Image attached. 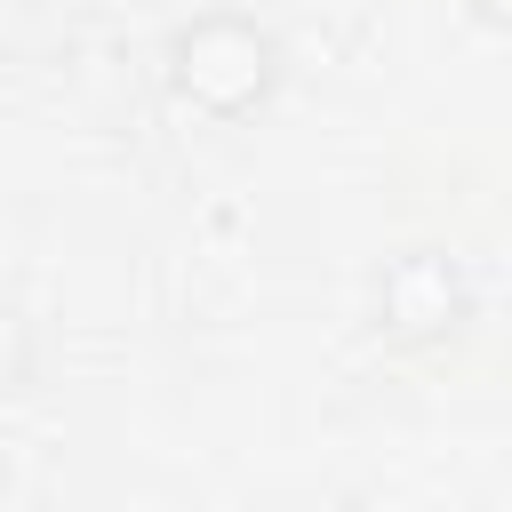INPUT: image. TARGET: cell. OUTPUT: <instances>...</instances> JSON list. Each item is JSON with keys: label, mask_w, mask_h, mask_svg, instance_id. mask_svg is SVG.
<instances>
[{"label": "cell", "mask_w": 512, "mask_h": 512, "mask_svg": "<svg viewBox=\"0 0 512 512\" xmlns=\"http://www.w3.org/2000/svg\"><path fill=\"white\" fill-rule=\"evenodd\" d=\"M464 272L440 256V248H408L376 272V328L400 336V344H432V336H456L464 320Z\"/></svg>", "instance_id": "obj_2"}, {"label": "cell", "mask_w": 512, "mask_h": 512, "mask_svg": "<svg viewBox=\"0 0 512 512\" xmlns=\"http://www.w3.org/2000/svg\"><path fill=\"white\" fill-rule=\"evenodd\" d=\"M32 376V320L16 304H0V392H16Z\"/></svg>", "instance_id": "obj_3"}, {"label": "cell", "mask_w": 512, "mask_h": 512, "mask_svg": "<svg viewBox=\"0 0 512 512\" xmlns=\"http://www.w3.org/2000/svg\"><path fill=\"white\" fill-rule=\"evenodd\" d=\"M272 72H280V48H272V32L248 24V16H192V24H176V40H168V80H176V96L200 104V112H216V120H240L248 104H264Z\"/></svg>", "instance_id": "obj_1"}]
</instances>
